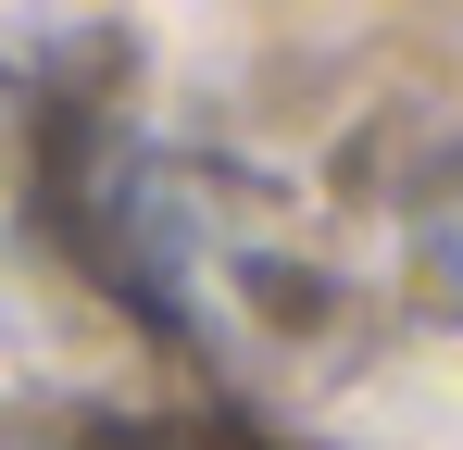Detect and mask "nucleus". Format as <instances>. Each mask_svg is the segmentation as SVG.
<instances>
[{
    "label": "nucleus",
    "instance_id": "obj_1",
    "mask_svg": "<svg viewBox=\"0 0 463 450\" xmlns=\"http://www.w3.org/2000/svg\"><path fill=\"white\" fill-rule=\"evenodd\" d=\"M388 213H401V238L426 250V276L463 300V113H426V126H413Z\"/></svg>",
    "mask_w": 463,
    "mask_h": 450
}]
</instances>
